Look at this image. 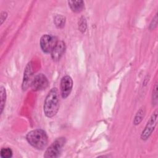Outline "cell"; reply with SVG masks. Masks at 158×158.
Returning <instances> with one entry per match:
<instances>
[{"label": "cell", "mask_w": 158, "mask_h": 158, "mask_svg": "<svg viewBox=\"0 0 158 158\" xmlns=\"http://www.w3.org/2000/svg\"><path fill=\"white\" fill-rule=\"evenodd\" d=\"M81 20L79 23V28H80L81 31H85V29H86V25H85V24H86V21H85V19H83V20L82 19H81Z\"/></svg>", "instance_id": "2e32d148"}, {"label": "cell", "mask_w": 158, "mask_h": 158, "mask_svg": "<svg viewBox=\"0 0 158 158\" xmlns=\"http://www.w3.org/2000/svg\"><path fill=\"white\" fill-rule=\"evenodd\" d=\"M65 51V44L62 41H58L56 46L51 52L52 59L56 61L59 60L63 56Z\"/></svg>", "instance_id": "ba28073f"}, {"label": "cell", "mask_w": 158, "mask_h": 158, "mask_svg": "<svg viewBox=\"0 0 158 158\" xmlns=\"http://www.w3.org/2000/svg\"><path fill=\"white\" fill-rule=\"evenodd\" d=\"M157 83H156L154 88V91H153V94H152V100L154 104L157 103Z\"/></svg>", "instance_id": "9a60e30c"}, {"label": "cell", "mask_w": 158, "mask_h": 158, "mask_svg": "<svg viewBox=\"0 0 158 158\" xmlns=\"http://www.w3.org/2000/svg\"><path fill=\"white\" fill-rule=\"evenodd\" d=\"M157 118V110H156L151 115L144 130L142 131V133L141 135V139L143 140L147 139L152 134L156 125Z\"/></svg>", "instance_id": "5b68a950"}, {"label": "cell", "mask_w": 158, "mask_h": 158, "mask_svg": "<svg viewBox=\"0 0 158 158\" xmlns=\"http://www.w3.org/2000/svg\"><path fill=\"white\" fill-rule=\"evenodd\" d=\"M65 138L60 137L57 138L46 149L44 157H57L59 156L63 146L65 144Z\"/></svg>", "instance_id": "3957f363"}, {"label": "cell", "mask_w": 158, "mask_h": 158, "mask_svg": "<svg viewBox=\"0 0 158 158\" xmlns=\"http://www.w3.org/2000/svg\"><path fill=\"white\" fill-rule=\"evenodd\" d=\"M48 85V80L43 73H39L35 76L31 83V88L33 91H39L45 89Z\"/></svg>", "instance_id": "8992f818"}, {"label": "cell", "mask_w": 158, "mask_h": 158, "mask_svg": "<svg viewBox=\"0 0 158 158\" xmlns=\"http://www.w3.org/2000/svg\"><path fill=\"white\" fill-rule=\"evenodd\" d=\"M73 87V80L69 75L63 77L60 81V94L62 98L69 96Z\"/></svg>", "instance_id": "52a82bcc"}, {"label": "cell", "mask_w": 158, "mask_h": 158, "mask_svg": "<svg viewBox=\"0 0 158 158\" xmlns=\"http://www.w3.org/2000/svg\"><path fill=\"white\" fill-rule=\"evenodd\" d=\"M0 154L2 158H10L12 156V151L9 148H4L1 149Z\"/></svg>", "instance_id": "5bb4252c"}, {"label": "cell", "mask_w": 158, "mask_h": 158, "mask_svg": "<svg viewBox=\"0 0 158 158\" xmlns=\"http://www.w3.org/2000/svg\"><path fill=\"white\" fill-rule=\"evenodd\" d=\"M144 109L143 108H141L138 112L136 113L135 119H134V124L135 125H138L139 124V123L141 122L143 117H144Z\"/></svg>", "instance_id": "7c38bea8"}, {"label": "cell", "mask_w": 158, "mask_h": 158, "mask_svg": "<svg viewBox=\"0 0 158 158\" xmlns=\"http://www.w3.org/2000/svg\"><path fill=\"white\" fill-rule=\"evenodd\" d=\"M69 6L74 12H80L84 8V2L83 1H69Z\"/></svg>", "instance_id": "30bf717a"}, {"label": "cell", "mask_w": 158, "mask_h": 158, "mask_svg": "<svg viewBox=\"0 0 158 158\" xmlns=\"http://www.w3.org/2000/svg\"><path fill=\"white\" fill-rule=\"evenodd\" d=\"M57 38L51 35H44L40 39V46L45 53H51L57 43Z\"/></svg>", "instance_id": "277c9868"}, {"label": "cell", "mask_w": 158, "mask_h": 158, "mask_svg": "<svg viewBox=\"0 0 158 158\" xmlns=\"http://www.w3.org/2000/svg\"><path fill=\"white\" fill-rule=\"evenodd\" d=\"M156 26H157V15H156L155 17H154V19H152V22H151V24H150V27H149V28H150V29L152 30V29H154Z\"/></svg>", "instance_id": "e0dca14e"}, {"label": "cell", "mask_w": 158, "mask_h": 158, "mask_svg": "<svg viewBox=\"0 0 158 158\" xmlns=\"http://www.w3.org/2000/svg\"><path fill=\"white\" fill-rule=\"evenodd\" d=\"M26 138L28 143L37 149H43L48 144L47 134L41 129H36L30 131Z\"/></svg>", "instance_id": "7a4b0ae2"}, {"label": "cell", "mask_w": 158, "mask_h": 158, "mask_svg": "<svg viewBox=\"0 0 158 158\" xmlns=\"http://www.w3.org/2000/svg\"><path fill=\"white\" fill-rule=\"evenodd\" d=\"M6 89L4 86H1V114H2L6 103Z\"/></svg>", "instance_id": "4fadbf2b"}, {"label": "cell", "mask_w": 158, "mask_h": 158, "mask_svg": "<svg viewBox=\"0 0 158 158\" xmlns=\"http://www.w3.org/2000/svg\"><path fill=\"white\" fill-rule=\"evenodd\" d=\"M59 107V93L56 88H52L46 97L44 103V112L46 117H52L57 112Z\"/></svg>", "instance_id": "6da1fadb"}, {"label": "cell", "mask_w": 158, "mask_h": 158, "mask_svg": "<svg viewBox=\"0 0 158 158\" xmlns=\"http://www.w3.org/2000/svg\"><path fill=\"white\" fill-rule=\"evenodd\" d=\"M33 70H32V65L31 63L30 62L27 64L25 72H24V77L22 83V88L23 90H26L30 85H31V77H32Z\"/></svg>", "instance_id": "9c48e42d"}, {"label": "cell", "mask_w": 158, "mask_h": 158, "mask_svg": "<svg viewBox=\"0 0 158 158\" xmlns=\"http://www.w3.org/2000/svg\"><path fill=\"white\" fill-rule=\"evenodd\" d=\"M65 17L61 15H57L54 18V23L57 28H62L65 24Z\"/></svg>", "instance_id": "8fae6325"}]
</instances>
